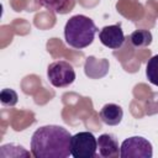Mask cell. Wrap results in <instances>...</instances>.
<instances>
[{
    "mask_svg": "<svg viewBox=\"0 0 158 158\" xmlns=\"http://www.w3.org/2000/svg\"><path fill=\"white\" fill-rule=\"evenodd\" d=\"M84 72L86 77L91 79H99L107 74L109 72V62L106 59H96L95 57L90 56L85 60Z\"/></svg>",
    "mask_w": 158,
    "mask_h": 158,
    "instance_id": "ba28073f",
    "label": "cell"
},
{
    "mask_svg": "<svg viewBox=\"0 0 158 158\" xmlns=\"http://www.w3.org/2000/svg\"><path fill=\"white\" fill-rule=\"evenodd\" d=\"M146 75L149 83L158 86V54L148 59L146 64Z\"/></svg>",
    "mask_w": 158,
    "mask_h": 158,
    "instance_id": "7c38bea8",
    "label": "cell"
},
{
    "mask_svg": "<svg viewBox=\"0 0 158 158\" xmlns=\"http://www.w3.org/2000/svg\"><path fill=\"white\" fill-rule=\"evenodd\" d=\"M70 153L74 158H94L98 156V138L88 131L78 132L70 138Z\"/></svg>",
    "mask_w": 158,
    "mask_h": 158,
    "instance_id": "3957f363",
    "label": "cell"
},
{
    "mask_svg": "<svg viewBox=\"0 0 158 158\" xmlns=\"http://www.w3.org/2000/svg\"><path fill=\"white\" fill-rule=\"evenodd\" d=\"M36 2L51 12L59 15L70 12L75 6V0H36Z\"/></svg>",
    "mask_w": 158,
    "mask_h": 158,
    "instance_id": "30bf717a",
    "label": "cell"
},
{
    "mask_svg": "<svg viewBox=\"0 0 158 158\" xmlns=\"http://www.w3.org/2000/svg\"><path fill=\"white\" fill-rule=\"evenodd\" d=\"M98 156L101 158H112L120 156L118 141L112 133H104L98 138Z\"/></svg>",
    "mask_w": 158,
    "mask_h": 158,
    "instance_id": "52a82bcc",
    "label": "cell"
},
{
    "mask_svg": "<svg viewBox=\"0 0 158 158\" xmlns=\"http://www.w3.org/2000/svg\"><path fill=\"white\" fill-rule=\"evenodd\" d=\"M49 83L56 88H65L75 80V70L67 60H56L47 68Z\"/></svg>",
    "mask_w": 158,
    "mask_h": 158,
    "instance_id": "277c9868",
    "label": "cell"
},
{
    "mask_svg": "<svg viewBox=\"0 0 158 158\" xmlns=\"http://www.w3.org/2000/svg\"><path fill=\"white\" fill-rule=\"evenodd\" d=\"M70 138V132L63 126H42L31 137V153L36 158H67L72 156Z\"/></svg>",
    "mask_w": 158,
    "mask_h": 158,
    "instance_id": "6da1fadb",
    "label": "cell"
},
{
    "mask_svg": "<svg viewBox=\"0 0 158 158\" xmlns=\"http://www.w3.org/2000/svg\"><path fill=\"white\" fill-rule=\"evenodd\" d=\"M99 116L101 118V121L107 125V126H116L122 121L123 117V110L120 105L117 104H105L100 112Z\"/></svg>",
    "mask_w": 158,
    "mask_h": 158,
    "instance_id": "9c48e42d",
    "label": "cell"
},
{
    "mask_svg": "<svg viewBox=\"0 0 158 158\" xmlns=\"http://www.w3.org/2000/svg\"><path fill=\"white\" fill-rule=\"evenodd\" d=\"M0 101L4 106H15L19 101V96L15 90L5 88L0 93Z\"/></svg>",
    "mask_w": 158,
    "mask_h": 158,
    "instance_id": "4fadbf2b",
    "label": "cell"
},
{
    "mask_svg": "<svg viewBox=\"0 0 158 158\" xmlns=\"http://www.w3.org/2000/svg\"><path fill=\"white\" fill-rule=\"evenodd\" d=\"M96 32L98 28L94 21L85 15L72 16L64 26V38L67 44L77 49L90 46Z\"/></svg>",
    "mask_w": 158,
    "mask_h": 158,
    "instance_id": "7a4b0ae2",
    "label": "cell"
},
{
    "mask_svg": "<svg viewBox=\"0 0 158 158\" xmlns=\"http://www.w3.org/2000/svg\"><path fill=\"white\" fill-rule=\"evenodd\" d=\"M99 40L100 42L111 49H118L122 47L125 42V35L121 28L120 23L105 26L99 32Z\"/></svg>",
    "mask_w": 158,
    "mask_h": 158,
    "instance_id": "8992f818",
    "label": "cell"
},
{
    "mask_svg": "<svg viewBox=\"0 0 158 158\" xmlns=\"http://www.w3.org/2000/svg\"><path fill=\"white\" fill-rule=\"evenodd\" d=\"M153 148L148 139L141 136L126 138L120 146L121 158H151Z\"/></svg>",
    "mask_w": 158,
    "mask_h": 158,
    "instance_id": "5b68a950",
    "label": "cell"
},
{
    "mask_svg": "<svg viewBox=\"0 0 158 158\" xmlns=\"http://www.w3.org/2000/svg\"><path fill=\"white\" fill-rule=\"evenodd\" d=\"M152 40H153V37H152L151 31L143 30V28L133 31V32L131 33V36H130V42H131L132 46L136 47V48H141V47H147V46H149V44L152 43Z\"/></svg>",
    "mask_w": 158,
    "mask_h": 158,
    "instance_id": "8fae6325",
    "label": "cell"
}]
</instances>
